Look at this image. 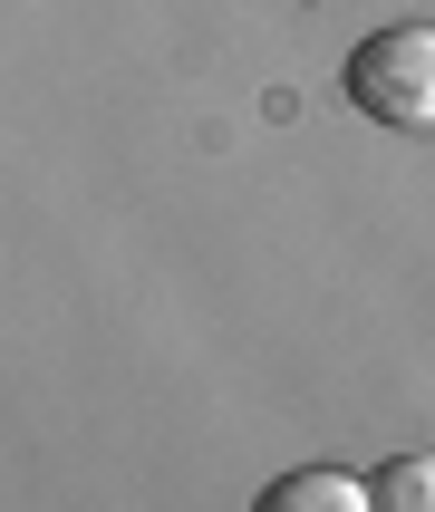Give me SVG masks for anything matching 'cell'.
Returning <instances> with one entry per match:
<instances>
[{"instance_id":"obj_2","label":"cell","mask_w":435,"mask_h":512,"mask_svg":"<svg viewBox=\"0 0 435 512\" xmlns=\"http://www.w3.org/2000/svg\"><path fill=\"white\" fill-rule=\"evenodd\" d=\"M252 512H377V493L358 474H339V464H290V474H271L252 493Z\"/></svg>"},{"instance_id":"obj_3","label":"cell","mask_w":435,"mask_h":512,"mask_svg":"<svg viewBox=\"0 0 435 512\" xmlns=\"http://www.w3.org/2000/svg\"><path fill=\"white\" fill-rule=\"evenodd\" d=\"M377 512H435V455H397V464H377Z\"/></svg>"},{"instance_id":"obj_1","label":"cell","mask_w":435,"mask_h":512,"mask_svg":"<svg viewBox=\"0 0 435 512\" xmlns=\"http://www.w3.org/2000/svg\"><path fill=\"white\" fill-rule=\"evenodd\" d=\"M348 107L397 126V136H426L435 126V20H397V29H368L348 49Z\"/></svg>"}]
</instances>
